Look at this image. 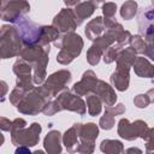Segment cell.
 I'll return each instance as SVG.
<instances>
[{
    "instance_id": "obj_39",
    "label": "cell",
    "mask_w": 154,
    "mask_h": 154,
    "mask_svg": "<svg viewBox=\"0 0 154 154\" xmlns=\"http://www.w3.org/2000/svg\"><path fill=\"white\" fill-rule=\"evenodd\" d=\"M14 154H32V153L29 150L28 147H25V146H19V147H17Z\"/></svg>"
},
{
    "instance_id": "obj_15",
    "label": "cell",
    "mask_w": 154,
    "mask_h": 154,
    "mask_svg": "<svg viewBox=\"0 0 154 154\" xmlns=\"http://www.w3.org/2000/svg\"><path fill=\"white\" fill-rule=\"evenodd\" d=\"M94 94L101 100L102 103L106 105V107L113 106L116 100H117V95H116L113 88L109 84H107L105 81H101V79L97 81Z\"/></svg>"
},
{
    "instance_id": "obj_11",
    "label": "cell",
    "mask_w": 154,
    "mask_h": 154,
    "mask_svg": "<svg viewBox=\"0 0 154 154\" xmlns=\"http://www.w3.org/2000/svg\"><path fill=\"white\" fill-rule=\"evenodd\" d=\"M55 101H57L60 111L61 109H69V111L78 113V114H84L85 113V103H84V101L78 95L71 94L69 91V89H66L63 93H60Z\"/></svg>"
},
{
    "instance_id": "obj_18",
    "label": "cell",
    "mask_w": 154,
    "mask_h": 154,
    "mask_svg": "<svg viewBox=\"0 0 154 154\" xmlns=\"http://www.w3.org/2000/svg\"><path fill=\"white\" fill-rule=\"evenodd\" d=\"M97 2L95 1H84V2H78L75 8H73V13L76 17V22L77 25L82 24V22L84 19H87L88 17H90L94 12V10L96 8Z\"/></svg>"
},
{
    "instance_id": "obj_12",
    "label": "cell",
    "mask_w": 154,
    "mask_h": 154,
    "mask_svg": "<svg viewBox=\"0 0 154 154\" xmlns=\"http://www.w3.org/2000/svg\"><path fill=\"white\" fill-rule=\"evenodd\" d=\"M52 25L61 32L69 34V32H73V30L77 28V22H76V17L73 13L72 8H63L53 19Z\"/></svg>"
},
{
    "instance_id": "obj_28",
    "label": "cell",
    "mask_w": 154,
    "mask_h": 154,
    "mask_svg": "<svg viewBox=\"0 0 154 154\" xmlns=\"http://www.w3.org/2000/svg\"><path fill=\"white\" fill-rule=\"evenodd\" d=\"M101 55H103V52L100 47H97L95 43H93L90 46V48L88 49V53H87V60L90 65H96L101 58Z\"/></svg>"
},
{
    "instance_id": "obj_9",
    "label": "cell",
    "mask_w": 154,
    "mask_h": 154,
    "mask_svg": "<svg viewBox=\"0 0 154 154\" xmlns=\"http://www.w3.org/2000/svg\"><path fill=\"white\" fill-rule=\"evenodd\" d=\"M71 81V73L67 70H60L52 73L43 84V88L48 91L51 97L57 96L60 91L66 90V84Z\"/></svg>"
},
{
    "instance_id": "obj_33",
    "label": "cell",
    "mask_w": 154,
    "mask_h": 154,
    "mask_svg": "<svg viewBox=\"0 0 154 154\" xmlns=\"http://www.w3.org/2000/svg\"><path fill=\"white\" fill-rule=\"evenodd\" d=\"M94 142L95 141H87V140H81L79 147H78V153L79 154H93L94 152Z\"/></svg>"
},
{
    "instance_id": "obj_40",
    "label": "cell",
    "mask_w": 154,
    "mask_h": 154,
    "mask_svg": "<svg viewBox=\"0 0 154 154\" xmlns=\"http://www.w3.org/2000/svg\"><path fill=\"white\" fill-rule=\"evenodd\" d=\"M143 140H144L146 142H150V141L154 140V128H153V129H148V131H147V134L144 135Z\"/></svg>"
},
{
    "instance_id": "obj_30",
    "label": "cell",
    "mask_w": 154,
    "mask_h": 154,
    "mask_svg": "<svg viewBox=\"0 0 154 154\" xmlns=\"http://www.w3.org/2000/svg\"><path fill=\"white\" fill-rule=\"evenodd\" d=\"M123 48H122V46H119V45H114V46H111L105 53H103V61L106 63V64H111V63H113L114 60H117V57H118V54H119V52L122 51Z\"/></svg>"
},
{
    "instance_id": "obj_24",
    "label": "cell",
    "mask_w": 154,
    "mask_h": 154,
    "mask_svg": "<svg viewBox=\"0 0 154 154\" xmlns=\"http://www.w3.org/2000/svg\"><path fill=\"white\" fill-rule=\"evenodd\" d=\"M123 149V143L117 140H103L100 144V150L105 154H119Z\"/></svg>"
},
{
    "instance_id": "obj_13",
    "label": "cell",
    "mask_w": 154,
    "mask_h": 154,
    "mask_svg": "<svg viewBox=\"0 0 154 154\" xmlns=\"http://www.w3.org/2000/svg\"><path fill=\"white\" fill-rule=\"evenodd\" d=\"M138 31L141 35H154V5L143 7L138 14Z\"/></svg>"
},
{
    "instance_id": "obj_8",
    "label": "cell",
    "mask_w": 154,
    "mask_h": 154,
    "mask_svg": "<svg viewBox=\"0 0 154 154\" xmlns=\"http://www.w3.org/2000/svg\"><path fill=\"white\" fill-rule=\"evenodd\" d=\"M148 125L146 122L143 120H136L134 123H130L128 119L123 118L119 120L118 123V134L120 137L128 140V141H132L137 137L143 138L144 135L148 131Z\"/></svg>"
},
{
    "instance_id": "obj_36",
    "label": "cell",
    "mask_w": 154,
    "mask_h": 154,
    "mask_svg": "<svg viewBox=\"0 0 154 154\" xmlns=\"http://www.w3.org/2000/svg\"><path fill=\"white\" fill-rule=\"evenodd\" d=\"M106 112L112 114L113 117L114 116H118V114H123L125 112V107L123 103H118L116 106H111V107H106Z\"/></svg>"
},
{
    "instance_id": "obj_3",
    "label": "cell",
    "mask_w": 154,
    "mask_h": 154,
    "mask_svg": "<svg viewBox=\"0 0 154 154\" xmlns=\"http://www.w3.org/2000/svg\"><path fill=\"white\" fill-rule=\"evenodd\" d=\"M0 45H1L0 54H1L2 59L19 55L22 49H23L22 40H20L16 28L11 26V25H2L1 26Z\"/></svg>"
},
{
    "instance_id": "obj_22",
    "label": "cell",
    "mask_w": 154,
    "mask_h": 154,
    "mask_svg": "<svg viewBox=\"0 0 154 154\" xmlns=\"http://www.w3.org/2000/svg\"><path fill=\"white\" fill-rule=\"evenodd\" d=\"M136 52L129 47V48H123L118 57H117V66H123V67H129L134 66L135 61H136Z\"/></svg>"
},
{
    "instance_id": "obj_2",
    "label": "cell",
    "mask_w": 154,
    "mask_h": 154,
    "mask_svg": "<svg viewBox=\"0 0 154 154\" xmlns=\"http://www.w3.org/2000/svg\"><path fill=\"white\" fill-rule=\"evenodd\" d=\"M54 46L57 48H60V52L57 55V61L61 65H67L81 54V51L83 48V41L79 35L75 32H69L58 38L54 42Z\"/></svg>"
},
{
    "instance_id": "obj_17",
    "label": "cell",
    "mask_w": 154,
    "mask_h": 154,
    "mask_svg": "<svg viewBox=\"0 0 154 154\" xmlns=\"http://www.w3.org/2000/svg\"><path fill=\"white\" fill-rule=\"evenodd\" d=\"M79 128H81V123L73 124V126H71L69 130H66V132L63 136V142L69 153H75L78 150L79 143H78L77 138H79Z\"/></svg>"
},
{
    "instance_id": "obj_7",
    "label": "cell",
    "mask_w": 154,
    "mask_h": 154,
    "mask_svg": "<svg viewBox=\"0 0 154 154\" xmlns=\"http://www.w3.org/2000/svg\"><path fill=\"white\" fill-rule=\"evenodd\" d=\"M42 128L38 123H32L29 129H22L14 132H11V141L14 146H25L32 147L36 146L40 140V132Z\"/></svg>"
},
{
    "instance_id": "obj_21",
    "label": "cell",
    "mask_w": 154,
    "mask_h": 154,
    "mask_svg": "<svg viewBox=\"0 0 154 154\" xmlns=\"http://www.w3.org/2000/svg\"><path fill=\"white\" fill-rule=\"evenodd\" d=\"M135 73L140 77L153 78L154 77V65H152L144 57H138L134 64Z\"/></svg>"
},
{
    "instance_id": "obj_29",
    "label": "cell",
    "mask_w": 154,
    "mask_h": 154,
    "mask_svg": "<svg viewBox=\"0 0 154 154\" xmlns=\"http://www.w3.org/2000/svg\"><path fill=\"white\" fill-rule=\"evenodd\" d=\"M129 43L131 45V48H132L136 53H141V54L144 53V49H146V47H147V43H146L144 38H142L141 35L131 36Z\"/></svg>"
},
{
    "instance_id": "obj_26",
    "label": "cell",
    "mask_w": 154,
    "mask_h": 154,
    "mask_svg": "<svg viewBox=\"0 0 154 154\" xmlns=\"http://www.w3.org/2000/svg\"><path fill=\"white\" fill-rule=\"evenodd\" d=\"M101 100L95 95L90 94L87 96V108L90 116H97L101 112Z\"/></svg>"
},
{
    "instance_id": "obj_20",
    "label": "cell",
    "mask_w": 154,
    "mask_h": 154,
    "mask_svg": "<svg viewBox=\"0 0 154 154\" xmlns=\"http://www.w3.org/2000/svg\"><path fill=\"white\" fill-rule=\"evenodd\" d=\"M105 24H103V18L102 17H96L94 19H91L87 26H85V35L89 40L95 41L97 37H100V35L105 30Z\"/></svg>"
},
{
    "instance_id": "obj_16",
    "label": "cell",
    "mask_w": 154,
    "mask_h": 154,
    "mask_svg": "<svg viewBox=\"0 0 154 154\" xmlns=\"http://www.w3.org/2000/svg\"><path fill=\"white\" fill-rule=\"evenodd\" d=\"M129 67H123V66H117L116 71L111 76V83L117 90L124 91L129 87Z\"/></svg>"
},
{
    "instance_id": "obj_23",
    "label": "cell",
    "mask_w": 154,
    "mask_h": 154,
    "mask_svg": "<svg viewBox=\"0 0 154 154\" xmlns=\"http://www.w3.org/2000/svg\"><path fill=\"white\" fill-rule=\"evenodd\" d=\"M97 135H99V129H97L96 124H94V123L81 124V128H79V140L95 141Z\"/></svg>"
},
{
    "instance_id": "obj_14",
    "label": "cell",
    "mask_w": 154,
    "mask_h": 154,
    "mask_svg": "<svg viewBox=\"0 0 154 154\" xmlns=\"http://www.w3.org/2000/svg\"><path fill=\"white\" fill-rule=\"evenodd\" d=\"M97 81L99 79L96 78V75L94 73V71L88 70L83 73L82 79L79 82L75 83L73 91L78 96H84V95H88L90 93H94L96 84H97Z\"/></svg>"
},
{
    "instance_id": "obj_27",
    "label": "cell",
    "mask_w": 154,
    "mask_h": 154,
    "mask_svg": "<svg viewBox=\"0 0 154 154\" xmlns=\"http://www.w3.org/2000/svg\"><path fill=\"white\" fill-rule=\"evenodd\" d=\"M137 12V4L135 1H126L122 5L120 8V16L125 19V20H130L135 17Z\"/></svg>"
},
{
    "instance_id": "obj_41",
    "label": "cell",
    "mask_w": 154,
    "mask_h": 154,
    "mask_svg": "<svg viewBox=\"0 0 154 154\" xmlns=\"http://www.w3.org/2000/svg\"><path fill=\"white\" fill-rule=\"evenodd\" d=\"M123 154H142V150H141L140 148H134V147H131V148H128L126 150H124Z\"/></svg>"
},
{
    "instance_id": "obj_38",
    "label": "cell",
    "mask_w": 154,
    "mask_h": 154,
    "mask_svg": "<svg viewBox=\"0 0 154 154\" xmlns=\"http://www.w3.org/2000/svg\"><path fill=\"white\" fill-rule=\"evenodd\" d=\"M143 54H144L147 58H149L150 60H154V47L150 46V45H147V47H146Z\"/></svg>"
},
{
    "instance_id": "obj_42",
    "label": "cell",
    "mask_w": 154,
    "mask_h": 154,
    "mask_svg": "<svg viewBox=\"0 0 154 154\" xmlns=\"http://www.w3.org/2000/svg\"><path fill=\"white\" fill-rule=\"evenodd\" d=\"M144 41H146V43H147V45H150V46H153V47H154V35L146 36Z\"/></svg>"
},
{
    "instance_id": "obj_35",
    "label": "cell",
    "mask_w": 154,
    "mask_h": 154,
    "mask_svg": "<svg viewBox=\"0 0 154 154\" xmlns=\"http://www.w3.org/2000/svg\"><path fill=\"white\" fill-rule=\"evenodd\" d=\"M134 103L136 107L138 108H146L149 103H150V100L148 97L147 94H138L135 99H134Z\"/></svg>"
},
{
    "instance_id": "obj_19",
    "label": "cell",
    "mask_w": 154,
    "mask_h": 154,
    "mask_svg": "<svg viewBox=\"0 0 154 154\" xmlns=\"http://www.w3.org/2000/svg\"><path fill=\"white\" fill-rule=\"evenodd\" d=\"M60 138H61L60 132L57 130H52L47 134L43 141V146L47 154H61Z\"/></svg>"
},
{
    "instance_id": "obj_34",
    "label": "cell",
    "mask_w": 154,
    "mask_h": 154,
    "mask_svg": "<svg viewBox=\"0 0 154 154\" xmlns=\"http://www.w3.org/2000/svg\"><path fill=\"white\" fill-rule=\"evenodd\" d=\"M116 10H117V6L114 2H106L102 5L103 16L106 19H113L114 14H116Z\"/></svg>"
},
{
    "instance_id": "obj_45",
    "label": "cell",
    "mask_w": 154,
    "mask_h": 154,
    "mask_svg": "<svg viewBox=\"0 0 154 154\" xmlns=\"http://www.w3.org/2000/svg\"><path fill=\"white\" fill-rule=\"evenodd\" d=\"M32 154H45V153H43V150H35Z\"/></svg>"
},
{
    "instance_id": "obj_10",
    "label": "cell",
    "mask_w": 154,
    "mask_h": 154,
    "mask_svg": "<svg viewBox=\"0 0 154 154\" xmlns=\"http://www.w3.org/2000/svg\"><path fill=\"white\" fill-rule=\"evenodd\" d=\"M13 72L17 75V88L24 89L25 91H31L35 89L34 79L31 78V65L28 64L25 60L19 59L13 65Z\"/></svg>"
},
{
    "instance_id": "obj_43",
    "label": "cell",
    "mask_w": 154,
    "mask_h": 154,
    "mask_svg": "<svg viewBox=\"0 0 154 154\" xmlns=\"http://www.w3.org/2000/svg\"><path fill=\"white\" fill-rule=\"evenodd\" d=\"M146 149H147V152H154V140L150 142H147Z\"/></svg>"
},
{
    "instance_id": "obj_46",
    "label": "cell",
    "mask_w": 154,
    "mask_h": 154,
    "mask_svg": "<svg viewBox=\"0 0 154 154\" xmlns=\"http://www.w3.org/2000/svg\"><path fill=\"white\" fill-rule=\"evenodd\" d=\"M147 154H154V152H147Z\"/></svg>"
},
{
    "instance_id": "obj_4",
    "label": "cell",
    "mask_w": 154,
    "mask_h": 154,
    "mask_svg": "<svg viewBox=\"0 0 154 154\" xmlns=\"http://www.w3.org/2000/svg\"><path fill=\"white\" fill-rule=\"evenodd\" d=\"M49 101V99L46 96L41 87L35 88L34 90L29 91L25 97L22 100V102L17 106V109L20 113L35 116L40 112H42L46 103Z\"/></svg>"
},
{
    "instance_id": "obj_5",
    "label": "cell",
    "mask_w": 154,
    "mask_h": 154,
    "mask_svg": "<svg viewBox=\"0 0 154 154\" xmlns=\"http://www.w3.org/2000/svg\"><path fill=\"white\" fill-rule=\"evenodd\" d=\"M43 26L45 25H38V24L31 22L26 17H23L14 25L22 42L25 46L38 45L40 38H41L42 32H43Z\"/></svg>"
},
{
    "instance_id": "obj_44",
    "label": "cell",
    "mask_w": 154,
    "mask_h": 154,
    "mask_svg": "<svg viewBox=\"0 0 154 154\" xmlns=\"http://www.w3.org/2000/svg\"><path fill=\"white\" fill-rule=\"evenodd\" d=\"M147 95H148L150 102H154V88H153V89H149V90L147 91Z\"/></svg>"
},
{
    "instance_id": "obj_25",
    "label": "cell",
    "mask_w": 154,
    "mask_h": 154,
    "mask_svg": "<svg viewBox=\"0 0 154 154\" xmlns=\"http://www.w3.org/2000/svg\"><path fill=\"white\" fill-rule=\"evenodd\" d=\"M58 36H59V31L53 26V25H51V26H43V32H42V36H41V38H40V42H38V45L40 46H42V47H49V43L53 41V42H55L57 41V38H58Z\"/></svg>"
},
{
    "instance_id": "obj_6",
    "label": "cell",
    "mask_w": 154,
    "mask_h": 154,
    "mask_svg": "<svg viewBox=\"0 0 154 154\" xmlns=\"http://www.w3.org/2000/svg\"><path fill=\"white\" fill-rule=\"evenodd\" d=\"M0 8L1 19L16 24L30 11V5L26 1H2Z\"/></svg>"
},
{
    "instance_id": "obj_32",
    "label": "cell",
    "mask_w": 154,
    "mask_h": 154,
    "mask_svg": "<svg viewBox=\"0 0 154 154\" xmlns=\"http://www.w3.org/2000/svg\"><path fill=\"white\" fill-rule=\"evenodd\" d=\"M99 125L101 126V129L103 130H109L113 128L114 125V117L107 112H105V114L100 118V122H99Z\"/></svg>"
},
{
    "instance_id": "obj_1",
    "label": "cell",
    "mask_w": 154,
    "mask_h": 154,
    "mask_svg": "<svg viewBox=\"0 0 154 154\" xmlns=\"http://www.w3.org/2000/svg\"><path fill=\"white\" fill-rule=\"evenodd\" d=\"M49 47H42L40 45L23 47L19 57L34 67V83L41 84L46 78V65L48 63Z\"/></svg>"
},
{
    "instance_id": "obj_31",
    "label": "cell",
    "mask_w": 154,
    "mask_h": 154,
    "mask_svg": "<svg viewBox=\"0 0 154 154\" xmlns=\"http://www.w3.org/2000/svg\"><path fill=\"white\" fill-rule=\"evenodd\" d=\"M26 94H28V91H25L24 89H20V88H17L16 87L12 90V93L10 94V101H11V103L14 105V106H18L22 102V100L25 97Z\"/></svg>"
},
{
    "instance_id": "obj_37",
    "label": "cell",
    "mask_w": 154,
    "mask_h": 154,
    "mask_svg": "<svg viewBox=\"0 0 154 154\" xmlns=\"http://www.w3.org/2000/svg\"><path fill=\"white\" fill-rule=\"evenodd\" d=\"M0 122H1V129H2L4 131H11V128H12V122H10L8 119H6L5 117H1Z\"/></svg>"
}]
</instances>
